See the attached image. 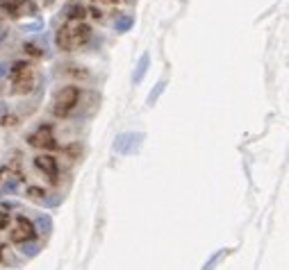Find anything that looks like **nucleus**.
I'll use <instances>...</instances> for the list:
<instances>
[{
    "label": "nucleus",
    "instance_id": "obj_15",
    "mask_svg": "<svg viewBox=\"0 0 289 270\" xmlns=\"http://www.w3.org/2000/svg\"><path fill=\"white\" fill-rule=\"evenodd\" d=\"M18 177H7L5 180V191H9V193H16L18 191Z\"/></svg>",
    "mask_w": 289,
    "mask_h": 270
},
{
    "label": "nucleus",
    "instance_id": "obj_19",
    "mask_svg": "<svg viewBox=\"0 0 289 270\" xmlns=\"http://www.w3.org/2000/svg\"><path fill=\"white\" fill-rule=\"evenodd\" d=\"M5 75H7V64L5 61H0V80H2Z\"/></svg>",
    "mask_w": 289,
    "mask_h": 270
},
{
    "label": "nucleus",
    "instance_id": "obj_14",
    "mask_svg": "<svg viewBox=\"0 0 289 270\" xmlns=\"http://www.w3.org/2000/svg\"><path fill=\"white\" fill-rule=\"evenodd\" d=\"M66 16L69 18H82L84 16V7L82 5H71L66 9Z\"/></svg>",
    "mask_w": 289,
    "mask_h": 270
},
{
    "label": "nucleus",
    "instance_id": "obj_16",
    "mask_svg": "<svg viewBox=\"0 0 289 270\" xmlns=\"http://www.w3.org/2000/svg\"><path fill=\"white\" fill-rule=\"evenodd\" d=\"M223 252H225V250H221V252H217V254H214V257H212V259H210V261H207V264H205V266H203V270H212V268H214V266H217V264H218V259L223 257Z\"/></svg>",
    "mask_w": 289,
    "mask_h": 270
},
{
    "label": "nucleus",
    "instance_id": "obj_4",
    "mask_svg": "<svg viewBox=\"0 0 289 270\" xmlns=\"http://www.w3.org/2000/svg\"><path fill=\"white\" fill-rule=\"evenodd\" d=\"M28 141H30V146L46 148V150H53V148H57V141H55L50 125H41V127H36V132H32V134L28 136Z\"/></svg>",
    "mask_w": 289,
    "mask_h": 270
},
{
    "label": "nucleus",
    "instance_id": "obj_13",
    "mask_svg": "<svg viewBox=\"0 0 289 270\" xmlns=\"http://www.w3.org/2000/svg\"><path fill=\"white\" fill-rule=\"evenodd\" d=\"M28 198L36 200V202H41V200L46 198V191H43V188H39V186H30L28 188Z\"/></svg>",
    "mask_w": 289,
    "mask_h": 270
},
{
    "label": "nucleus",
    "instance_id": "obj_5",
    "mask_svg": "<svg viewBox=\"0 0 289 270\" xmlns=\"http://www.w3.org/2000/svg\"><path fill=\"white\" fill-rule=\"evenodd\" d=\"M35 168L41 171L46 177H50V182H57L59 166H57V159L55 157H50V154H39V157H35Z\"/></svg>",
    "mask_w": 289,
    "mask_h": 270
},
{
    "label": "nucleus",
    "instance_id": "obj_7",
    "mask_svg": "<svg viewBox=\"0 0 289 270\" xmlns=\"http://www.w3.org/2000/svg\"><path fill=\"white\" fill-rule=\"evenodd\" d=\"M12 75H14V80H16V87L21 89V91H23V89H30V84H32V73H30V66L28 64H23V61L14 64Z\"/></svg>",
    "mask_w": 289,
    "mask_h": 270
},
{
    "label": "nucleus",
    "instance_id": "obj_18",
    "mask_svg": "<svg viewBox=\"0 0 289 270\" xmlns=\"http://www.w3.org/2000/svg\"><path fill=\"white\" fill-rule=\"evenodd\" d=\"M7 223H9V213L0 211V229H5V227H7Z\"/></svg>",
    "mask_w": 289,
    "mask_h": 270
},
{
    "label": "nucleus",
    "instance_id": "obj_22",
    "mask_svg": "<svg viewBox=\"0 0 289 270\" xmlns=\"http://www.w3.org/2000/svg\"><path fill=\"white\" fill-rule=\"evenodd\" d=\"M0 259H2V250H0Z\"/></svg>",
    "mask_w": 289,
    "mask_h": 270
},
{
    "label": "nucleus",
    "instance_id": "obj_1",
    "mask_svg": "<svg viewBox=\"0 0 289 270\" xmlns=\"http://www.w3.org/2000/svg\"><path fill=\"white\" fill-rule=\"evenodd\" d=\"M91 36V30L84 23H73V25H64L57 32V46L62 50H75V48L84 46Z\"/></svg>",
    "mask_w": 289,
    "mask_h": 270
},
{
    "label": "nucleus",
    "instance_id": "obj_6",
    "mask_svg": "<svg viewBox=\"0 0 289 270\" xmlns=\"http://www.w3.org/2000/svg\"><path fill=\"white\" fill-rule=\"evenodd\" d=\"M144 139V134H135V132H125V134H118L116 136V143H114V150L116 152H132V148L139 146V141Z\"/></svg>",
    "mask_w": 289,
    "mask_h": 270
},
{
    "label": "nucleus",
    "instance_id": "obj_2",
    "mask_svg": "<svg viewBox=\"0 0 289 270\" xmlns=\"http://www.w3.org/2000/svg\"><path fill=\"white\" fill-rule=\"evenodd\" d=\"M80 102V87H62L53 98V114L55 116H69Z\"/></svg>",
    "mask_w": 289,
    "mask_h": 270
},
{
    "label": "nucleus",
    "instance_id": "obj_21",
    "mask_svg": "<svg viewBox=\"0 0 289 270\" xmlns=\"http://www.w3.org/2000/svg\"><path fill=\"white\" fill-rule=\"evenodd\" d=\"M5 36H7V32H5V30H2V28H0V41H2Z\"/></svg>",
    "mask_w": 289,
    "mask_h": 270
},
{
    "label": "nucleus",
    "instance_id": "obj_11",
    "mask_svg": "<svg viewBox=\"0 0 289 270\" xmlns=\"http://www.w3.org/2000/svg\"><path fill=\"white\" fill-rule=\"evenodd\" d=\"M39 250H41V245H39L36 241L21 243V254H23V257H36V254H39Z\"/></svg>",
    "mask_w": 289,
    "mask_h": 270
},
{
    "label": "nucleus",
    "instance_id": "obj_10",
    "mask_svg": "<svg viewBox=\"0 0 289 270\" xmlns=\"http://www.w3.org/2000/svg\"><path fill=\"white\" fill-rule=\"evenodd\" d=\"M35 229H36V234H48L50 229H53V220H50V216H39L36 218V223H35Z\"/></svg>",
    "mask_w": 289,
    "mask_h": 270
},
{
    "label": "nucleus",
    "instance_id": "obj_8",
    "mask_svg": "<svg viewBox=\"0 0 289 270\" xmlns=\"http://www.w3.org/2000/svg\"><path fill=\"white\" fill-rule=\"evenodd\" d=\"M148 64H150V57H148V55H142V57H139V64H137L135 75H132L135 84H139L144 80V75H146V71H148Z\"/></svg>",
    "mask_w": 289,
    "mask_h": 270
},
{
    "label": "nucleus",
    "instance_id": "obj_20",
    "mask_svg": "<svg viewBox=\"0 0 289 270\" xmlns=\"http://www.w3.org/2000/svg\"><path fill=\"white\" fill-rule=\"evenodd\" d=\"M5 114H7V105H5V102H2V100H0V118L5 116Z\"/></svg>",
    "mask_w": 289,
    "mask_h": 270
},
{
    "label": "nucleus",
    "instance_id": "obj_12",
    "mask_svg": "<svg viewBox=\"0 0 289 270\" xmlns=\"http://www.w3.org/2000/svg\"><path fill=\"white\" fill-rule=\"evenodd\" d=\"M164 87H166V82L162 80V82H159L157 87H155V91H153V93L148 95V105H155V102H157V98H159L162 93H164Z\"/></svg>",
    "mask_w": 289,
    "mask_h": 270
},
{
    "label": "nucleus",
    "instance_id": "obj_3",
    "mask_svg": "<svg viewBox=\"0 0 289 270\" xmlns=\"http://www.w3.org/2000/svg\"><path fill=\"white\" fill-rule=\"evenodd\" d=\"M36 236V229H35V223H30L25 216H18L16 218V225H14L12 234H9V239L16 243H28L32 241Z\"/></svg>",
    "mask_w": 289,
    "mask_h": 270
},
{
    "label": "nucleus",
    "instance_id": "obj_9",
    "mask_svg": "<svg viewBox=\"0 0 289 270\" xmlns=\"http://www.w3.org/2000/svg\"><path fill=\"white\" fill-rule=\"evenodd\" d=\"M132 25H135V18H132L130 14H121V16L114 21V30H116V32H128Z\"/></svg>",
    "mask_w": 289,
    "mask_h": 270
},
{
    "label": "nucleus",
    "instance_id": "obj_17",
    "mask_svg": "<svg viewBox=\"0 0 289 270\" xmlns=\"http://www.w3.org/2000/svg\"><path fill=\"white\" fill-rule=\"evenodd\" d=\"M16 120H18L16 116H7V114H5V116L0 118V125H5V127H7V125H16Z\"/></svg>",
    "mask_w": 289,
    "mask_h": 270
}]
</instances>
